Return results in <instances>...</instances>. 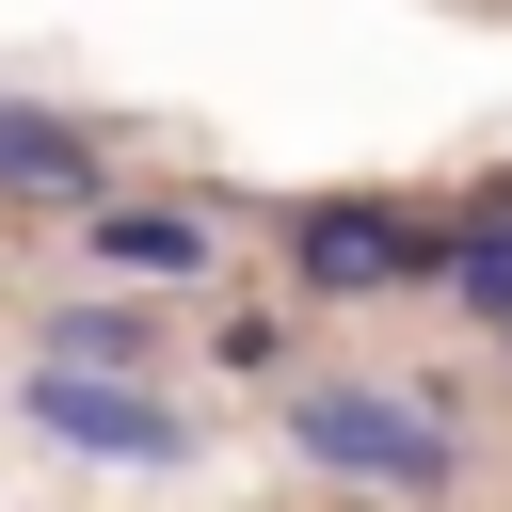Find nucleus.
Masks as SVG:
<instances>
[{"instance_id": "20e7f679", "label": "nucleus", "mask_w": 512, "mask_h": 512, "mask_svg": "<svg viewBox=\"0 0 512 512\" xmlns=\"http://www.w3.org/2000/svg\"><path fill=\"white\" fill-rule=\"evenodd\" d=\"M0 192H48V208H96V144L32 96H0Z\"/></svg>"}, {"instance_id": "39448f33", "label": "nucleus", "mask_w": 512, "mask_h": 512, "mask_svg": "<svg viewBox=\"0 0 512 512\" xmlns=\"http://www.w3.org/2000/svg\"><path fill=\"white\" fill-rule=\"evenodd\" d=\"M96 256L112 272H208V224L192 208H96Z\"/></svg>"}, {"instance_id": "f257e3e1", "label": "nucleus", "mask_w": 512, "mask_h": 512, "mask_svg": "<svg viewBox=\"0 0 512 512\" xmlns=\"http://www.w3.org/2000/svg\"><path fill=\"white\" fill-rule=\"evenodd\" d=\"M16 416H32L48 448H96V464H176V448H192V416H176L160 384H112V368H32Z\"/></svg>"}, {"instance_id": "f03ea898", "label": "nucleus", "mask_w": 512, "mask_h": 512, "mask_svg": "<svg viewBox=\"0 0 512 512\" xmlns=\"http://www.w3.org/2000/svg\"><path fill=\"white\" fill-rule=\"evenodd\" d=\"M304 288H448V224H416V208H368V192H336V208H304Z\"/></svg>"}, {"instance_id": "423d86ee", "label": "nucleus", "mask_w": 512, "mask_h": 512, "mask_svg": "<svg viewBox=\"0 0 512 512\" xmlns=\"http://www.w3.org/2000/svg\"><path fill=\"white\" fill-rule=\"evenodd\" d=\"M448 304L512 320V208H496V224H464V256H448Z\"/></svg>"}, {"instance_id": "7ed1b4c3", "label": "nucleus", "mask_w": 512, "mask_h": 512, "mask_svg": "<svg viewBox=\"0 0 512 512\" xmlns=\"http://www.w3.org/2000/svg\"><path fill=\"white\" fill-rule=\"evenodd\" d=\"M288 432H304L320 464H352V480H448V432H432L416 400H368V384H320V400H288Z\"/></svg>"}]
</instances>
